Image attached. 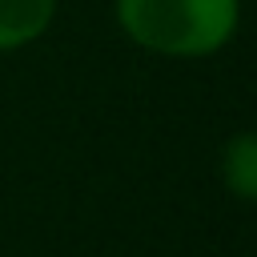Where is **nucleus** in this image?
<instances>
[{"instance_id": "1", "label": "nucleus", "mask_w": 257, "mask_h": 257, "mask_svg": "<svg viewBox=\"0 0 257 257\" xmlns=\"http://www.w3.org/2000/svg\"><path fill=\"white\" fill-rule=\"evenodd\" d=\"M120 32L169 60H205L233 44L241 0H112Z\"/></svg>"}, {"instance_id": "2", "label": "nucleus", "mask_w": 257, "mask_h": 257, "mask_svg": "<svg viewBox=\"0 0 257 257\" xmlns=\"http://www.w3.org/2000/svg\"><path fill=\"white\" fill-rule=\"evenodd\" d=\"M56 4L60 0H0V52L36 44L52 24Z\"/></svg>"}, {"instance_id": "3", "label": "nucleus", "mask_w": 257, "mask_h": 257, "mask_svg": "<svg viewBox=\"0 0 257 257\" xmlns=\"http://www.w3.org/2000/svg\"><path fill=\"white\" fill-rule=\"evenodd\" d=\"M221 181L237 201L257 205V128H241V133H233L225 141V149H221Z\"/></svg>"}]
</instances>
